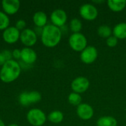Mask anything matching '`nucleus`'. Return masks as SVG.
Listing matches in <instances>:
<instances>
[{
	"label": "nucleus",
	"mask_w": 126,
	"mask_h": 126,
	"mask_svg": "<svg viewBox=\"0 0 126 126\" xmlns=\"http://www.w3.org/2000/svg\"></svg>",
	"instance_id": "32"
},
{
	"label": "nucleus",
	"mask_w": 126,
	"mask_h": 126,
	"mask_svg": "<svg viewBox=\"0 0 126 126\" xmlns=\"http://www.w3.org/2000/svg\"></svg>",
	"instance_id": "31"
},
{
	"label": "nucleus",
	"mask_w": 126,
	"mask_h": 126,
	"mask_svg": "<svg viewBox=\"0 0 126 126\" xmlns=\"http://www.w3.org/2000/svg\"><path fill=\"white\" fill-rule=\"evenodd\" d=\"M20 40L24 45L27 47H30L35 44L38 40V35L35 32L34 30L26 28L21 32Z\"/></svg>",
	"instance_id": "9"
},
{
	"label": "nucleus",
	"mask_w": 126,
	"mask_h": 126,
	"mask_svg": "<svg viewBox=\"0 0 126 126\" xmlns=\"http://www.w3.org/2000/svg\"><path fill=\"white\" fill-rule=\"evenodd\" d=\"M21 32L15 27L11 26L6 28L2 33L3 40L7 44H15L20 39Z\"/></svg>",
	"instance_id": "11"
},
{
	"label": "nucleus",
	"mask_w": 126,
	"mask_h": 126,
	"mask_svg": "<svg viewBox=\"0 0 126 126\" xmlns=\"http://www.w3.org/2000/svg\"><path fill=\"white\" fill-rule=\"evenodd\" d=\"M8 126H18V125H16V124H14V123H13V124H10V125H9Z\"/></svg>",
	"instance_id": "30"
},
{
	"label": "nucleus",
	"mask_w": 126,
	"mask_h": 126,
	"mask_svg": "<svg viewBox=\"0 0 126 126\" xmlns=\"http://www.w3.org/2000/svg\"><path fill=\"white\" fill-rule=\"evenodd\" d=\"M6 61H6L5 58L4 57L3 54L1 53V52H0V66H2L4 64V63H5Z\"/></svg>",
	"instance_id": "28"
},
{
	"label": "nucleus",
	"mask_w": 126,
	"mask_h": 126,
	"mask_svg": "<svg viewBox=\"0 0 126 126\" xmlns=\"http://www.w3.org/2000/svg\"><path fill=\"white\" fill-rule=\"evenodd\" d=\"M97 34L100 38H108L112 35V29L108 25H100L97 28Z\"/></svg>",
	"instance_id": "20"
},
{
	"label": "nucleus",
	"mask_w": 126,
	"mask_h": 126,
	"mask_svg": "<svg viewBox=\"0 0 126 126\" xmlns=\"http://www.w3.org/2000/svg\"><path fill=\"white\" fill-rule=\"evenodd\" d=\"M76 113L78 117L83 120H89L94 116V109L88 103H81L77 106Z\"/></svg>",
	"instance_id": "12"
},
{
	"label": "nucleus",
	"mask_w": 126,
	"mask_h": 126,
	"mask_svg": "<svg viewBox=\"0 0 126 126\" xmlns=\"http://www.w3.org/2000/svg\"><path fill=\"white\" fill-rule=\"evenodd\" d=\"M68 101L71 105L75 106H78L80 104H81L82 97L80 96V94L72 92L68 96Z\"/></svg>",
	"instance_id": "22"
},
{
	"label": "nucleus",
	"mask_w": 126,
	"mask_h": 126,
	"mask_svg": "<svg viewBox=\"0 0 126 126\" xmlns=\"http://www.w3.org/2000/svg\"><path fill=\"white\" fill-rule=\"evenodd\" d=\"M79 13L83 19L86 21H94L97 18L98 10L94 5L86 3L80 6Z\"/></svg>",
	"instance_id": "6"
},
{
	"label": "nucleus",
	"mask_w": 126,
	"mask_h": 126,
	"mask_svg": "<svg viewBox=\"0 0 126 126\" xmlns=\"http://www.w3.org/2000/svg\"><path fill=\"white\" fill-rule=\"evenodd\" d=\"M98 56V52L94 46H87L80 52V60L85 64L94 63Z\"/></svg>",
	"instance_id": "8"
},
{
	"label": "nucleus",
	"mask_w": 126,
	"mask_h": 126,
	"mask_svg": "<svg viewBox=\"0 0 126 126\" xmlns=\"http://www.w3.org/2000/svg\"><path fill=\"white\" fill-rule=\"evenodd\" d=\"M69 44L75 52H82L87 47V38L81 32L72 33L69 38Z\"/></svg>",
	"instance_id": "3"
},
{
	"label": "nucleus",
	"mask_w": 126,
	"mask_h": 126,
	"mask_svg": "<svg viewBox=\"0 0 126 126\" xmlns=\"http://www.w3.org/2000/svg\"><path fill=\"white\" fill-rule=\"evenodd\" d=\"M15 27L20 31V30H24V29H26L25 28V27H26V21H24V20H23V19H19V20H18L16 22V25H15Z\"/></svg>",
	"instance_id": "25"
},
{
	"label": "nucleus",
	"mask_w": 126,
	"mask_h": 126,
	"mask_svg": "<svg viewBox=\"0 0 126 126\" xmlns=\"http://www.w3.org/2000/svg\"><path fill=\"white\" fill-rule=\"evenodd\" d=\"M21 61L26 64H32L37 60V54L34 49L30 47H24L21 50Z\"/></svg>",
	"instance_id": "14"
},
{
	"label": "nucleus",
	"mask_w": 126,
	"mask_h": 126,
	"mask_svg": "<svg viewBox=\"0 0 126 126\" xmlns=\"http://www.w3.org/2000/svg\"><path fill=\"white\" fill-rule=\"evenodd\" d=\"M109 8L113 12H121L126 7V0H109L107 1Z\"/></svg>",
	"instance_id": "16"
},
{
	"label": "nucleus",
	"mask_w": 126,
	"mask_h": 126,
	"mask_svg": "<svg viewBox=\"0 0 126 126\" xmlns=\"http://www.w3.org/2000/svg\"><path fill=\"white\" fill-rule=\"evenodd\" d=\"M41 100V94L38 91L24 92L20 94L18 101L23 106H27L32 103H37Z\"/></svg>",
	"instance_id": "5"
},
{
	"label": "nucleus",
	"mask_w": 126,
	"mask_h": 126,
	"mask_svg": "<svg viewBox=\"0 0 126 126\" xmlns=\"http://www.w3.org/2000/svg\"><path fill=\"white\" fill-rule=\"evenodd\" d=\"M82 22L77 18H72L69 23V28L73 33H78L82 30Z\"/></svg>",
	"instance_id": "21"
},
{
	"label": "nucleus",
	"mask_w": 126,
	"mask_h": 126,
	"mask_svg": "<svg viewBox=\"0 0 126 126\" xmlns=\"http://www.w3.org/2000/svg\"><path fill=\"white\" fill-rule=\"evenodd\" d=\"M63 114L62 111H58V110H55V111H52V112H50L47 117V119L49 121H50L52 123L55 124H58L60 123L63 121Z\"/></svg>",
	"instance_id": "19"
},
{
	"label": "nucleus",
	"mask_w": 126,
	"mask_h": 126,
	"mask_svg": "<svg viewBox=\"0 0 126 126\" xmlns=\"http://www.w3.org/2000/svg\"><path fill=\"white\" fill-rule=\"evenodd\" d=\"M10 18L8 16L2 11H0V30H5L9 27Z\"/></svg>",
	"instance_id": "23"
},
{
	"label": "nucleus",
	"mask_w": 126,
	"mask_h": 126,
	"mask_svg": "<svg viewBox=\"0 0 126 126\" xmlns=\"http://www.w3.org/2000/svg\"><path fill=\"white\" fill-rule=\"evenodd\" d=\"M1 53L3 54L4 57L5 58L6 61H10V60H12V58H13V55H12V52L8 50V49H4L1 51Z\"/></svg>",
	"instance_id": "26"
},
{
	"label": "nucleus",
	"mask_w": 126,
	"mask_h": 126,
	"mask_svg": "<svg viewBox=\"0 0 126 126\" xmlns=\"http://www.w3.org/2000/svg\"><path fill=\"white\" fill-rule=\"evenodd\" d=\"M12 55H13V58L15 59H21V50L18 49H15L12 52Z\"/></svg>",
	"instance_id": "27"
},
{
	"label": "nucleus",
	"mask_w": 126,
	"mask_h": 126,
	"mask_svg": "<svg viewBox=\"0 0 126 126\" xmlns=\"http://www.w3.org/2000/svg\"><path fill=\"white\" fill-rule=\"evenodd\" d=\"M0 126H5V124L4 123V122L0 119Z\"/></svg>",
	"instance_id": "29"
},
{
	"label": "nucleus",
	"mask_w": 126,
	"mask_h": 126,
	"mask_svg": "<svg viewBox=\"0 0 126 126\" xmlns=\"http://www.w3.org/2000/svg\"><path fill=\"white\" fill-rule=\"evenodd\" d=\"M97 126H117V121L114 117L103 116L97 120Z\"/></svg>",
	"instance_id": "18"
},
{
	"label": "nucleus",
	"mask_w": 126,
	"mask_h": 126,
	"mask_svg": "<svg viewBox=\"0 0 126 126\" xmlns=\"http://www.w3.org/2000/svg\"><path fill=\"white\" fill-rule=\"evenodd\" d=\"M21 65L16 60H10L4 63L0 70V79L4 83H11L16 80L20 75Z\"/></svg>",
	"instance_id": "2"
},
{
	"label": "nucleus",
	"mask_w": 126,
	"mask_h": 126,
	"mask_svg": "<svg viewBox=\"0 0 126 126\" xmlns=\"http://www.w3.org/2000/svg\"><path fill=\"white\" fill-rule=\"evenodd\" d=\"M1 6L4 12L7 15H13L16 13L20 7V1L18 0H3Z\"/></svg>",
	"instance_id": "13"
},
{
	"label": "nucleus",
	"mask_w": 126,
	"mask_h": 126,
	"mask_svg": "<svg viewBox=\"0 0 126 126\" xmlns=\"http://www.w3.org/2000/svg\"><path fill=\"white\" fill-rule=\"evenodd\" d=\"M90 86V82L86 77L80 76L75 78L71 83V89L73 92L81 94L88 90Z\"/></svg>",
	"instance_id": "7"
},
{
	"label": "nucleus",
	"mask_w": 126,
	"mask_h": 126,
	"mask_svg": "<svg viewBox=\"0 0 126 126\" xmlns=\"http://www.w3.org/2000/svg\"><path fill=\"white\" fill-rule=\"evenodd\" d=\"M117 43L118 39L114 35H111L106 39V44L109 47H115L117 45Z\"/></svg>",
	"instance_id": "24"
},
{
	"label": "nucleus",
	"mask_w": 126,
	"mask_h": 126,
	"mask_svg": "<svg viewBox=\"0 0 126 126\" xmlns=\"http://www.w3.org/2000/svg\"><path fill=\"white\" fill-rule=\"evenodd\" d=\"M50 20L52 23V24L59 28L62 27L65 25L67 21V14L65 10L62 9H56L51 13Z\"/></svg>",
	"instance_id": "10"
},
{
	"label": "nucleus",
	"mask_w": 126,
	"mask_h": 126,
	"mask_svg": "<svg viewBox=\"0 0 126 126\" xmlns=\"http://www.w3.org/2000/svg\"><path fill=\"white\" fill-rule=\"evenodd\" d=\"M27 120L33 126H42L47 121L45 113L39 109H32L27 114Z\"/></svg>",
	"instance_id": "4"
},
{
	"label": "nucleus",
	"mask_w": 126,
	"mask_h": 126,
	"mask_svg": "<svg viewBox=\"0 0 126 126\" xmlns=\"http://www.w3.org/2000/svg\"><path fill=\"white\" fill-rule=\"evenodd\" d=\"M32 21L36 27L44 28L47 25V16L43 11H38L34 13L32 17Z\"/></svg>",
	"instance_id": "15"
},
{
	"label": "nucleus",
	"mask_w": 126,
	"mask_h": 126,
	"mask_svg": "<svg viewBox=\"0 0 126 126\" xmlns=\"http://www.w3.org/2000/svg\"><path fill=\"white\" fill-rule=\"evenodd\" d=\"M112 34L117 39L126 38V23L121 22L114 26L112 30Z\"/></svg>",
	"instance_id": "17"
},
{
	"label": "nucleus",
	"mask_w": 126,
	"mask_h": 126,
	"mask_svg": "<svg viewBox=\"0 0 126 126\" xmlns=\"http://www.w3.org/2000/svg\"><path fill=\"white\" fill-rule=\"evenodd\" d=\"M62 38L61 30L53 25L47 24L42 30L41 39L42 44L47 47H55L61 41Z\"/></svg>",
	"instance_id": "1"
}]
</instances>
